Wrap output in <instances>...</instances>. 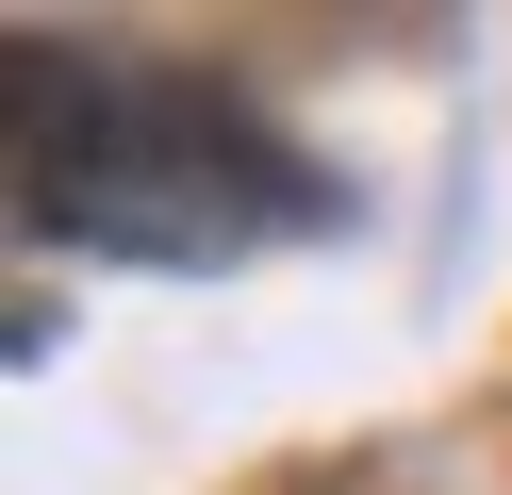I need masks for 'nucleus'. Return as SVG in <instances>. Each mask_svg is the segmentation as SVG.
<instances>
[{
  "label": "nucleus",
  "mask_w": 512,
  "mask_h": 495,
  "mask_svg": "<svg viewBox=\"0 0 512 495\" xmlns=\"http://www.w3.org/2000/svg\"><path fill=\"white\" fill-rule=\"evenodd\" d=\"M34 215L182 264V248H232L248 215H298V165L215 83H100L83 99V149H34Z\"/></svg>",
  "instance_id": "nucleus-1"
}]
</instances>
